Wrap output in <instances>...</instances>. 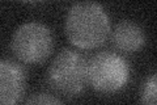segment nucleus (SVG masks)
I'll return each instance as SVG.
<instances>
[{
  "label": "nucleus",
  "mask_w": 157,
  "mask_h": 105,
  "mask_svg": "<svg viewBox=\"0 0 157 105\" xmlns=\"http://www.w3.org/2000/svg\"><path fill=\"white\" fill-rule=\"evenodd\" d=\"M64 30L73 47L84 51L104 46L111 32V20L107 11L97 2L82 0L68 9Z\"/></svg>",
  "instance_id": "nucleus-1"
},
{
  "label": "nucleus",
  "mask_w": 157,
  "mask_h": 105,
  "mask_svg": "<svg viewBox=\"0 0 157 105\" xmlns=\"http://www.w3.org/2000/svg\"><path fill=\"white\" fill-rule=\"evenodd\" d=\"M88 59L76 49L60 50L46 71L48 88L56 96L73 99L80 96L88 87Z\"/></svg>",
  "instance_id": "nucleus-2"
},
{
  "label": "nucleus",
  "mask_w": 157,
  "mask_h": 105,
  "mask_svg": "<svg viewBox=\"0 0 157 105\" xmlns=\"http://www.w3.org/2000/svg\"><path fill=\"white\" fill-rule=\"evenodd\" d=\"M88 87L101 95H115L128 86L131 67L118 51L104 50L88 59Z\"/></svg>",
  "instance_id": "nucleus-3"
},
{
  "label": "nucleus",
  "mask_w": 157,
  "mask_h": 105,
  "mask_svg": "<svg viewBox=\"0 0 157 105\" xmlns=\"http://www.w3.org/2000/svg\"><path fill=\"white\" fill-rule=\"evenodd\" d=\"M55 41L51 29L38 21L24 22L13 32L11 51L17 62L39 66L52 55Z\"/></svg>",
  "instance_id": "nucleus-4"
},
{
  "label": "nucleus",
  "mask_w": 157,
  "mask_h": 105,
  "mask_svg": "<svg viewBox=\"0 0 157 105\" xmlns=\"http://www.w3.org/2000/svg\"><path fill=\"white\" fill-rule=\"evenodd\" d=\"M28 74L20 62L0 59V105H16L24 100Z\"/></svg>",
  "instance_id": "nucleus-5"
},
{
  "label": "nucleus",
  "mask_w": 157,
  "mask_h": 105,
  "mask_svg": "<svg viewBox=\"0 0 157 105\" xmlns=\"http://www.w3.org/2000/svg\"><path fill=\"white\" fill-rule=\"evenodd\" d=\"M110 42L113 47L122 55H131L144 49L147 36L144 29L132 20H121L111 28Z\"/></svg>",
  "instance_id": "nucleus-6"
},
{
  "label": "nucleus",
  "mask_w": 157,
  "mask_h": 105,
  "mask_svg": "<svg viewBox=\"0 0 157 105\" xmlns=\"http://www.w3.org/2000/svg\"><path fill=\"white\" fill-rule=\"evenodd\" d=\"M157 75L151 74L140 87V103L147 105H155L157 96Z\"/></svg>",
  "instance_id": "nucleus-7"
},
{
  "label": "nucleus",
  "mask_w": 157,
  "mask_h": 105,
  "mask_svg": "<svg viewBox=\"0 0 157 105\" xmlns=\"http://www.w3.org/2000/svg\"><path fill=\"white\" fill-rule=\"evenodd\" d=\"M25 104H62L63 100L59 99L55 93L52 92H34L29 96Z\"/></svg>",
  "instance_id": "nucleus-8"
},
{
  "label": "nucleus",
  "mask_w": 157,
  "mask_h": 105,
  "mask_svg": "<svg viewBox=\"0 0 157 105\" xmlns=\"http://www.w3.org/2000/svg\"><path fill=\"white\" fill-rule=\"evenodd\" d=\"M21 3H25V4H37V3H41L43 0H18Z\"/></svg>",
  "instance_id": "nucleus-9"
}]
</instances>
